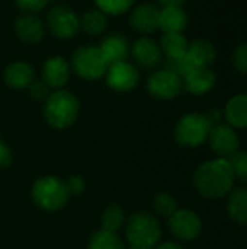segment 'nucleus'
Masks as SVG:
<instances>
[{"label":"nucleus","mask_w":247,"mask_h":249,"mask_svg":"<svg viewBox=\"0 0 247 249\" xmlns=\"http://www.w3.org/2000/svg\"><path fill=\"white\" fill-rule=\"evenodd\" d=\"M234 175L227 159H215L202 163L194 177L199 194L207 198H221L233 187Z\"/></svg>","instance_id":"1"},{"label":"nucleus","mask_w":247,"mask_h":249,"mask_svg":"<svg viewBox=\"0 0 247 249\" xmlns=\"http://www.w3.org/2000/svg\"><path fill=\"white\" fill-rule=\"evenodd\" d=\"M79 114V102L76 96L67 90L58 89L45 99L44 115L48 124L54 128L70 127Z\"/></svg>","instance_id":"2"},{"label":"nucleus","mask_w":247,"mask_h":249,"mask_svg":"<svg viewBox=\"0 0 247 249\" xmlns=\"http://www.w3.org/2000/svg\"><path fill=\"white\" fill-rule=\"evenodd\" d=\"M127 239L132 249H153L160 239L157 220L147 213H135L127 223Z\"/></svg>","instance_id":"3"},{"label":"nucleus","mask_w":247,"mask_h":249,"mask_svg":"<svg viewBox=\"0 0 247 249\" xmlns=\"http://www.w3.org/2000/svg\"><path fill=\"white\" fill-rule=\"evenodd\" d=\"M71 67L79 77L89 82L102 79L108 70V64L96 45H83L77 48L71 57Z\"/></svg>","instance_id":"4"},{"label":"nucleus","mask_w":247,"mask_h":249,"mask_svg":"<svg viewBox=\"0 0 247 249\" xmlns=\"http://www.w3.org/2000/svg\"><path fill=\"white\" fill-rule=\"evenodd\" d=\"M211 128L213 124L205 114L192 112L179 120L175 128V137L182 146L197 147L208 139Z\"/></svg>","instance_id":"5"},{"label":"nucleus","mask_w":247,"mask_h":249,"mask_svg":"<svg viewBox=\"0 0 247 249\" xmlns=\"http://www.w3.org/2000/svg\"><path fill=\"white\" fill-rule=\"evenodd\" d=\"M32 197H33V201L41 209L54 212V210L61 209L67 203L70 193H68L67 184H64L58 178L47 177L35 182L32 188Z\"/></svg>","instance_id":"6"},{"label":"nucleus","mask_w":247,"mask_h":249,"mask_svg":"<svg viewBox=\"0 0 247 249\" xmlns=\"http://www.w3.org/2000/svg\"><path fill=\"white\" fill-rule=\"evenodd\" d=\"M47 26L55 38L70 39L79 34L80 19L71 9L55 6L47 13Z\"/></svg>","instance_id":"7"},{"label":"nucleus","mask_w":247,"mask_h":249,"mask_svg":"<svg viewBox=\"0 0 247 249\" xmlns=\"http://www.w3.org/2000/svg\"><path fill=\"white\" fill-rule=\"evenodd\" d=\"M147 90L157 99H173L182 92V79L167 69L154 71L147 79Z\"/></svg>","instance_id":"8"},{"label":"nucleus","mask_w":247,"mask_h":249,"mask_svg":"<svg viewBox=\"0 0 247 249\" xmlns=\"http://www.w3.org/2000/svg\"><path fill=\"white\" fill-rule=\"evenodd\" d=\"M105 76H106L108 86L116 92L132 90L140 80V73H138L137 67L134 64L128 63L127 60L108 66Z\"/></svg>","instance_id":"9"},{"label":"nucleus","mask_w":247,"mask_h":249,"mask_svg":"<svg viewBox=\"0 0 247 249\" xmlns=\"http://www.w3.org/2000/svg\"><path fill=\"white\" fill-rule=\"evenodd\" d=\"M169 229L176 238L182 241H192L201 233V220L189 210H176L170 216Z\"/></svg>","instance_id":"10"},{"label":"nucleus","mask_w":247,"mask_h":249,"mask_svg":"<svg viewBox=\"0 0 247 249\" xmlns=\"http://www.w3.org/2000/svg\"><path fill=\"white\" fill-rule=\"evenodd\" d=\"M210 144L211 149L224 158H231L234 153L239 152V139L234 130L227 124H217L211 128L210 134Z\"/></svg>","instance_id":"11"},{"label":"nucleus","mask_w":247,"mask_h":249,"mask_svg":"<svg viewBox=\"0 0 247 249\" xmlns=\"http://www.w3.org/2000/svg\"><path fill=\"white\" fill-rule=\"evenodd\" d=\"M130 53L134 58V61L143 67V69H154L157 67L160 63H162V50H160V45L148 38V36H141L138 38L130 48Z\"/></svg>","instance_id":"12"},{"label":"nucleus","mask_w":247,"mask_h":249,"mask_svg":"<svg viewBox=\"0 0 247 249\" xmlns=\"http://www.w3.org/2000/svg\"><path fill=\"white\" fill-rule=\"evenodd\" d=\"M70 63L60 57V55H52L44 61L42 66V82L48 88L60 89L63 88L70 77Z\"/></svg>","instance_id":"13"},{"label":"nucleus","mask_w":247,"mask_h":249,"mask_svg":"<svg viewBox=\"0 0 247 249\" xmlns=\"http://www.w3.org/2000/svg\"><path fill=\"white\" fill-rule=\"evenodd\" d=\"M160 9L151 3L138 4L130 15V25L140 34H151L159 29Z\"/></svg>","instance_id":"14"},{"label":"nucleus","mask_w":247,"mask_h":249,"mask_svg":"<svg viewBox=\"0 0 247 249\" xmlns=\"http://www.w3.org/2000/svg\"><path fill=\"white\" fill-rule=\"evenodd\" d=\"M103 60L108 66L119 61H125L130 54V44L128 39L121 34H111L102 39V42L98 45Z\"/></svg>","instance_id":"15"},{"label":"nucleus","mask_w":247,"mask_h":249,"mask_svg":"<svg viewBox=\"0 0 247 249\" xmlns=\"http://www.w3.org/2000/svg\"><path fill=\"white\" fill-rule=\"evenodd\" d=\"M15 34L25 44H36L45 35V26L35 15H22L15 22Z\"/></svg>","instance_id":"16"},{"label":"nucleus","mask_w":247,"mask_h":249,"mask_svg":"<svg viewBox=\"0 0 247 249\" xmlns=\"http://www.w3.org/2000/svg\"><path fill=\"white\" fill-rule=\"evenodd\" d=\"M185 57L194 69H208L217 58V50L213 42L207 39H195L188 45Z\"/></svg>","instance_id":"17"},{"label":"nucleus","mask_w":247,"mask_h":249,"mask_svg":"<svg viewBox=\"0 0 247 249\" xmlns=\"http://www.w3.org/2000/svg\"><path fill=\"white\" fill-rule=\"evenodd\" d=\"M182 85L192 95H204V93L210 92L214 88L215 74L207 67L192 69L182 79Z\"/></svg>","instance_id":"18"},{"label":"nucleus","mask_w":247,"mask_h":249,"mask_svg":"<svg viewBox=\"0 0 247 249\" xmlns=\"http://www.w3.org/2000/svg\"><path fill=\"white\" fill-rule=\"evenodd\" d=\"M188 26V16L181 6H167L160 9L159 29L165 34H182Z\"/></svg>","instance_id":"19"},{"label":"nucleus","mask_w":247,"mask_h":249,"mask_svg":"<svg viewBox=\"0 0 247 249\" xmlns=\"http://www.w3.org/2000/svg\"><path fill=\"white\" fill-rule=\"evenodd\" d=\"M33 80V69L25 61H15L4 70V82L12 89H25Z\"/></svg>","instance_id":"20"},{"label":"nucleus","mask_w":247,"mask_h":249,"mask_svg":"<svg viewBox=\"0 0 247 249\" xmlns=\"http://www.w3.org/2000/svg\"><path fill=\"white\" fill-rule=\"evenodd\" d=\"M224 115L230 125L237 128H247V93L231 98L226 105Z\"/></svg>","instance_id":"21"},{"label":"nucleus","mask_w":247,"mask_h":249,"mask_svg":"<svg viewBox=\"0 0 247 249\" xmlns=\"http://www.w3.org/2000/svg\"><path fill=\"white\" fill-rule=\"evenodd\" d=\"M159 45L166 58H182L186 55L189 42L183 34H163Z\"/></svg>","instance_id":"22"},{"label":"nucleus","mask_w":247,"mask_h":249,"mask_svg":"<svg viewBox=\"0 0 247 249\" xmlns=\"http://www.w3.org/2000/svg\"><path fill=\"white\" fill-rule=\"evenodd\" d=\"M227 210L230 217L242 226L247 225V188H239L229 197Z\"/></svg>","instance_id":"23"},{"label":"nucleus","mask_w":247,"mask_h":249,"mask_svg":"<svg viewBox=\"0 0 247 249\" xmlns=\"http://www.w3.org/2000/svg\"><path fill=\"white\" fill-rule=\"evenodd\" d=\"M106 26H108V18L99 9L87 10L80 19V28L90 36H98L103 34Z\"/></svg>","instance_id":"24"},{"label":"nucleus","mask_w":247,"mask_h":249,"mask_svg":"<svg viewBox=\"0 0 247 249\" xmlns=\"http://www.w3.org/2000/svg\"><path fill=\"white\" fill-rule=\"evenodd\" d=\"M89 249H125L121 239L109 231H99L96 232L89 244Z\"/></svg>","instance_id":"25"},{"label":"nucleus","mask_w":247,"mask_h":249,"mask_svg":"<svg viewBox=\"0 0 247 249\" xmlns=\"http://www.w3.org/2000/svg\"><path fill=\"white\" fill-rule=\"evenodd\" d=\"M99 10H102L106 16H118L130 10V7L135 3V0H95Z\"/></svg>","instance_id":"26"},{"label":"nucleus","mask_w":247,"mask_h":249,"mask_svg":"<svg viewBox=\"0 0 247 249\" xmlns=\"http://www.w3.org/2000/svg\"><path fill=\"white\" fill-rule=\"evenodd\" d=\"M124 223V212L118 206H111L105 210L102 216V226L105 231L116 232Z\"/></svg>","instance_id":"27"},{"label":"nucleus","mask_w":247,"mask_h":249,"mask_svg":"<svg viewBox=\"0 0 247 249\" xmlns=\"http://www.w3.org/2000/svg\"><path fill=\"white\" fill-rule=\"evenodd\" d=\"M234 178L242 182H247V152H237L227 159Z\"/></svg>","instance_id":"28"},{"label":"nucleus","mask_w":247,"mask_h":249,"mask_svg":"<svg viewBox=\"0 0 247 249\" xmlns=\"http://www.w3.org/2000/svg\"><path fill=\"white\" fill-rule=\"evenodd\" d=\"M153 206H154V210L160 216L170 217L176 212V201H175V198L170 197L166 193H162V194L156 196V198L153 201Z\"/></svg>","instance_id":"29"},{"label":"nucleus","mask_w":247,"mask_h":249,"mask_svg":"<svg viewBox=\"0 0 247 249\" xmlns=\"http://www.w3.org/2000/svg\"><path fill=\"white\" fill-rule=\"evenodd\" d=\"M231 63L237 73L247 74V42H242L234 48L231 55Z\"/></svg>","instance_id":"30"},{"label":"nucleus","mask_w":247,"mask_h":249,"mask_svg":"<svg viewBox=\"0 0 247 249\" xmlns=\"http://www.w3.org/2000/svg\"><path fill=\"white\" fill-rule=\"evenodd\" d=\"M165 69L173 71L175 74H178L181 79H183L194 67L189 64V61L186 60V57L182 58H166V66Z\"/></svg>","instance_id":"31"},{"label":"nucleus","mask_w":247,"mask_h":249,"mask_svg":"<svg viewBox=\"0 0 247 249\" xmlns=\"http://www.w3.org/2000/svg\"><path fill=\"white\" fill-rule=\"evenodd\" d=\"M15 3L23 13L35 15L48 4V0H15Z\"/></svg>","instance_id":"32"},{"label":"nucleus","mask_w":247,"mask_h":249,"mask_svg":"<svg viewBox=\"0 0 247 249\" xmlns=\"http://www.w3.org/2000/svg\"><path fill=\"white\" fill-rule=\"evenodd\" d=\"M28 88H29V95L33 99H47L49 95L48 92L49 88L42 80H32V83Z\"/></svg>","instance_id":"33"},{"label":"nucleus","mask_w":247,"mask_h":249,"mask_svg":"<svg viewBox=\"0 0 247 249\" xmlns=\"http://www.w3.org/2000/svg\"><path fill=\"white\" fill-rule=\"evenodd\" d=\"M67 188H68L70 194H80L83 191V188H84V182L79 177H71L68 184H67Z\"/></svg>","instance_id":"34"},{"label":"nucleus","mask_w":247,"mask_h":249,"mask_svg":"<svg viewBox=\"0 0 247 249\" xmlns=\"http://www.w3.org/2000/svg\"><path fill=\"white\" fill-rule=\"evenodd\" d=\"M10 163V152L9 149L0 142V168H6Z\"/></svg>","instance_id":"35"},{"label":"nucleus","mask_w":247,"mask_h":249,"mask_svg":"<svg viewBox=\"0 0 247 249\" xmlns=\"http://www.w3.org/2000/svg\"><path fill=\"white\" fill-rule=\"evenodd\" d=\"M207 117H208V120L211 121V124H214V123H218L220 121V118H221V112L218 111V109H211L208 114H205Z\"/></svg>","instance_id":"36"},{"label":"nucleus","mask_w":247,"mask_h":249,"mask_svg":"<svg viewBox=\"0 0 247 249\" xmlns=\"http://www.w3.org/2000/svg\"><path fill=\"white\" fill-rule=\"evenodd\" d=\"M163 7H167V6H181L183 3H186V0H157Z\"/></svg>","instance_id":"37"},{"label":"nucleus","mask_w":247,"mask_h":249,"mask_svg":"<svg viewBox=\"0 0 247 249\" xmlns=\"http://www.w3.org/2000/svg\"><path fill=\"white\" fill-rule=\"evenodd\" d=\"M156 249H182L179 245H176V244H173V242H166V244H162V245H159Z\"/></svg>","instance_id":"38"}]
</instances>
